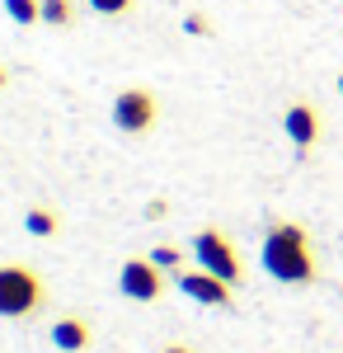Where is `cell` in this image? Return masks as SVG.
I'll return each instance as SVG.
<instances>
[{
  "mask_svg": "<svg viewBox=\"0 0 343 353\" xmlns=\"http://www.w3.org/2000/svg\"><path fill=\"white\" fill-rule=\"evenodd\" d=\"M259 259H264V273L278 278L282 288H311L320 278V259L311 250V236H306L301 221H273Z\"/></svg>",
  "mask_w": 343,
  "mask_h": 353,
  "instance_id": "cell-1",
  "label": "cell"
},
{
  "mask_svg": "<svg viewBox=\"0 0 343 353\" xmlns=\"http://www.w3.org/2000/svg\"><path fill=\"white\" fill-rule=\"evenodd\" d=\"M48 306V288L28 264H0V316L5 321H28Z\"/></svg>",
  "mask_w": 343,
  "mask_h": 353,
  "instance_id": "cell-2",
  "label": "cell"
},
{
  "mask_svg": "<svg viewBox=\"0 0 343 353\" xmlns=\"http://www.w3.org/2000/svg\"><path fill=\"white\" fill-rule=\"evenodd\" d=\"M193 259H198V269L216 273V278H226L231 288L245 283V264H240V250L236 241L221 231V226H202L198 236H193Z\"/></svg>",
  "mask_w": 343,
  "mask_h": 353,
  "instance_id": "cell-3",
  "label": "cell"
},
{
  "mask_svg": "<svg viewBox=\"0 0 343 353\" xmlns=\"http://www.w3.org/2000/svg\"><path fill=\"white\" fill-rule=\"evenodd\" d=\"M160 118V99L151 90H141V85H127V90H118V99H113V128L127 137H146L156 128Z\"/></svg>",
  "mask_w": 343,
  "mask_h": 353,
  "instance_id": "cell-4",
  "label": "cell"
},
{
  "mask_svg": "<svg viewBox=\"0 0 343 353\" xmlns=\"http://www.w3.org/2000/svg\"><path fill=\"white\" fill-rule=\"evenodd\" d=\"M118 292L127 301H160L165 297V269H160L151 254H132V259H123V269H118Z\"/></svg>",
  "mask_w": 343,
  "mask_h": 353,
  "instance_id": "cell-5",
  "label": "cell"
},
{
  "mask_svg": "<svg viewBox=\"0 0 343 353\" xmlns=\"http://www.w3.org/2000/svg\"><path fill=\"white\" fill-rule=\"evenodd\" d=\"M174 283H179V292L193 301H202V306H236V292H231V283L226 278H216L207 269H179L174 273Z\"/></svg>",
  "mask_w": 343,
  "mask_h": 353,
  "instance_id": "cell-6",
  "label": "cell"
},
{
  "mask_svg": "<svg viewBox=\"0 0 343 353\" xmlns=\"http://www.w3.org/2000/svg\"><path fill=\"white\" fill-rule=\"evenodd\" d=\"M282 128H287V137L296 141V151H311V146L320 141V113H315V104H306V99L287 104Z\"/></svg>",
  "mask_w": 343,
  "mask_h": 353,
  "instance_id": "cell-7",
  "label": "cell"
},
{
  "mask_svg": "<svg viewBox=\"0 0 343 353\" xmlns=\"http://www.w3.org/2000/svg\"><path fill=\"white\" fill-rule=\"evenodd\" d=\"M90 339H94V334H90V321H80V316H61L52 325V344L61 353H85Z\"/></svg>",
  "mask_w": 343,
  "mask_h": 353,
  "instance_id": "cell-8",
  "label": "cell"
},
{
  "mask_svg": "<svg viewBox=\"0 0 343 353\" xmlns=\"http://www.w3.org/2000/svg\"><path fill=\"white\" fill-rule=\"evenodd\" d=\"M43 24L48 28H76V0H43Z\"/></svg>",
  "mask_w": 343,
  "mask_h": 353,
  "instance_id": "cell-9",
  "label": "cell"
},
{
  "mask_svg": "<svg viewBox=\"0 0 343 353\" xmlns=\"http://www.w3.org/2000/svg\"><path fill=\"white\" fill-rule=\"evenodd\" d=\"M5 14L19 28H33V24H43V0H5Z\"/></svg>",
  "mask_w": 343,
  "mask_h": 353,
  "instance_id": "cell-10",
  "label": "cell"
},
{
  "mask_svg": "<svg viewBox=\"0 0 343 353\" xmlns=\"http://www.w3.org/2000/svg\"><path fill=\"white\" fill-rule=\"evenodd\" d=\"M24 226H28V236H56V212L52 208H28V217H24Z\"/></svg>",
  "mask_w": 343,
  "mask_h": 353,
  "instance_id": "cell-11",
  "label": "cell"
},
{
  "mask_svg": "<svg viewBox=\"0 0 343 353\" xmlns=\"http://www.w3.org/2000/svg\"><path fill=\"white\" fill-rule=\"evenodd\" d=\"M151 259H156L165 273H179V269H184V250H179V245H156V250H151Z\"/></svg>",
  "mask_w": 343,
  "mask_h": 353,
  "instance_id": "cell-12",
  "label": "cell"
},
{
  "mask_svg": "<svg viewBox=\"0 0 343 353\" xmlns=\"http://www.w3.org/2000/svg\"><path fill=\"white\" fill-rule=\"evenodd\" d=\"M136 0H90V10L94 14H108V19H118V14H132Z\"/></svg>",
  "mask_w": 343,
  "mask_h": 353,
  "instance_id": "cell-13",
  "label": "cell"
},
{
  "mask_svg": "<svg viewBox=\"0 0 343 353\" xmlns=\"http://www.w3.org/2000/svg\"><path fill=\"white\" fill-rule=\"evenodd\" d=\"M184 28L193 33V38H207L211 24H207V14H184Z\"/></svg>",
  "mask_w": 343,
  "mask_h": 353,
  "instance_id": "cell-14",
  "label": "cell"
},
{
  "mask_svg": "<svg viewBox=\"0 0 343 353\" xmlns=\"http://www.w3.org/2000/svg\"><path fill=\"white\" fill-rule=\"evenodd\" d=\"M160 353H193L188 344H169V349H160Z\"/></svg>",
  "mask_w": 343,
  "mask_h": 353,
  "instance_id": "cell-15",
  "label": "cell"
},
{
  "mask_svg": "<svg viewBox=\"0 0 343 353\" xmlns=\"http://www.w3.org/2000/svg\"><path fill=\"white\" fill-rule=\"evenodd\" d=\"M5 85H10V71H5V66H0V90H5Z\"/></svg>",
  "mask_w": 343,
  "mask_h": 353,
  "instance_id": "cell-16",
  "label": "cell"
},
{
  "mask_svg": "<svg viewBox=\"0 0 343 353\" xmlns=\"http://www.w3.org/2000/svg\"><path fill=\"white\" fill-rule=\"evenodd\" d=\"M339 90H343V76H339Z\"/></svg>",
  "mask_w": 343,
  "mask_h": 353,
  "instance_id": "cell-17",
  "label": "cell"
}]
</instances>
